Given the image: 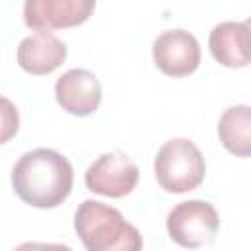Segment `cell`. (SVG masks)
Here are the masks:
<instances>
[{
  "label": "cell",
  "instance_id": "obj_11",
  "mask_svg": "<svg viewBox=\"0 0 251 251\" xmlns=\"http://www.w3.org/2000/svg\"><path fill=\"white\" fill-rule=\"evenodd\" d=\"M218 137L235 157H251V106L237 104L227 108L220 116Z\"/></svg>",
  "mask_w": 251,
  "mask_h": 251
},
{
  "label": "cell",
  "instance_id": "obj_3",
  "mask_svg": "<svg viewBox=\"0 0 251 251\" xmlns=\"http://www.w3.org/2000/svg\"><path fill=\"white\" fill-rule=\"evenodd\" d=\"M155 176L163 190L182 194L202 184L206 163L200 149L186 137L169 139L155 157Z\"/></svg>",
  "mask_w": 251,
  "mask_h": 251
},
{
  "label": "cell",
  "instance_id": "obj_9",
  "mask_svg": "<svg viewBox=\"0 0 251 251\" xmlns=\"http://www.w3.org/2000/svg\"><path fill=\"white\" fill-rule=\"evenodd\" d=\"M208 47L220 65L245 67L251 63V27L245 22H222L212 27Z\"/></svg>",
  "mask_w": 251,
  "mask_h": 251
},
{
  "label": "cell",
  "instance_id": "obj_12",
  "mask_svg": "<svg viewBox=\"0 0 251 251\" xmlns=\"http://www.w3.org/2000/svg\"><path fill=\"white\" fill-rule=\"evenodd\" d=\"M14 251H73L69 245L63 243H37V241H25L18 245Z\"/></svg>",
  "mask_w": 251,
  "mask_h": 251
},
{
  "label": "cell",
  "instance_id": "obj_8",
  "mask_svg": "<svg viewBox=\"0 0 251 251\" xmlns=\"http://www.w3.org/2000/svg\"><path fill=\"white\" fill-rule=\"evenodd\" d=\"M57 104L73 116H90L102 100V86L94 73L86 69H71L55 82Z\"/></svg>",
  "mask_w": 251,
  "mask_h": 251
},
{
  "label": "cell",
  "instance_id": "obj_4",
  "mask_svg": "<svg viewBox=\"0 0 251 251\" xmlns=\"http://www.w3.org/2000/svg\"><path fill=\"white\" fill-rule=\"evenodd\" d=\"M220 227L216 208L206 200H186L176 204L167 216V231L175 243L186 249L208 245Z\"/></svg>",
  "mask_w": 251,
  "mask_h": 251
},
{
  "label": "cell",
  "instance_id": "obj_7",
  "mask_svg": "<svg viewBox=\"0 0 251 251\" xmlns=\"http://www.w3.org/2000/svg\"><path fill=\"white\" fill-rule=\"evenodd\" d=\"M153 61L167 76H186L200 65L198 39L186 29L163 31L153 43Z\"/></svg>",
  "mask_w": 251,
  "mask_h": 251
},
{
  "label": "cell",
  "instance_id": "obj_10",
  "mask_svg": "<svg viewBox=\"0 0 251 251\" xmlns=\"http://www.w3.org/2000/svg\"><path fill=\"white\" fill-rule=\"evenodd\" d=\"M18 65L31 75H49L59 69L67 59V45L53 33L37 31L27 35L20 41L18 51Z\"/></svg>",
  "mask_w": 251,
  "mask_h": 251
},
{
  "label": "cell",
  "instance_id": "obj_5",
  "mask_svg": "<svg viewBox=\"0 0 251 251\" xmlns=\"http://www.w3.org/2000/svg\"><path fill=\"white\" fill-rule=\"evenodd\" d=\"M137 180V165L120 151L100 155L84 173L86 188L108 198H122L129 194L135 188Z\"/></svg>",
  "mask_w": 251,
  "mask_h": 251
},
{
  "label": "cell",
  "instance_id": "obj_6",
  "mask_svg": "<svg viewBox=\"0 0 251 251\" xmlns=\"http://www.w3.org/2000/svg\"><path fill=\"white\" fill-rule=\"evenodd\" d=\"M94 8V0H27L24 4V22L31 29L51 33L86 22Z\"/></svg>",
  "mask_w": 251,
  "mask_h": 251
},
{
  "label": "cell",
  "instance_id": "obj_1",
  "mask_svg": "<svg viewBox=\"0 0 251 251\" xmlns=\"http://www.w3.org/2000/svg\"><path fill=\"white\" fill-rule=\"evenodd\" d=\"M73 167L59 151L39 147L24 153L12 169V186L20 200L35 208H55L73 190Z\"/></svg>",
  "mask_w": 251,
  "mask_h": 251
},
{
  "label": "cell",
  "instance_id": "obj_13",
  "mask_svg": "<svg viewBox=\"0 0 251 251\" xmlns=\"http://www.w3.org/2000/svg\"><path fill=\"white\" fill-rule=\"evenodd\" d=\"M245 24H247V25L251 27V18H247V20H245Z\"/></svg>",
  "mask_w": 251,
  "mask_h": 251
},
{
  "label": "cell",
  "instance_id": "obj_2",
  "mask_svg": "<svg viewBox=\"0 0 251 251\" xmlns=\"http://www.w3.org/2000/svg\"><path fill=\"white\" fill-rule=\"evenodd\" d=\"M75 229L86 251H141L139 229L122 212L98 200H84L75 212Z\"/></svg>",
  "mask_w": 251,
  "mask_h": 251
}]
</instances>
